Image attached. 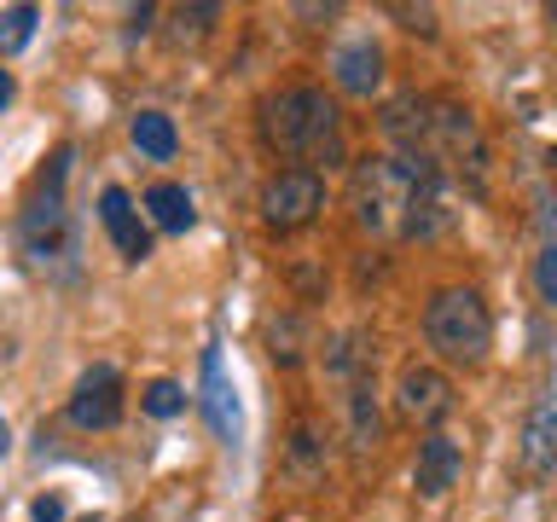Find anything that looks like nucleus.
I'll use <instances>...</instances> for the list:
<instances>
[{
  "instance_id": "1",
  "label": "nucleus",
  "mask_w": 557,
  "mask_h": 522,
  "mask_svg": "<svg viewBox=\"0 0 557 522\" xmlns=\"http://www.w3.org/2000/svg\"><path fill=\"white\" fill-rule=\"evenodd\" d=\"M261 139L278 157H296V163H343V116L320 87H285V94L261 99Z\"/></svg>"
},
{
  "instance_id": "2",
  "label": "nucleus",
  "mask_w": 557,
  "mask_h": 522,
  "mask_svg": "<svg viewBox=\"0 0 557 522\" xmlns=\"http://www.w3.org/2000/svg\"><path fill=\"white\" fill-rule=\"evenodd\" d=\"M430 181V163L424 157H400V151H377L355 163V181H348V203H355V221L360 233L372 238H407V221H412V203Z\"/></svg>"
},
{
  "instance_id": "3",
  "label": "nucleus",
  "mask_w": 557,
  "mask_h": 522,
  "mask_svg": "<svg viewBox=\"0 0 557 522\" xmlns=\"http://www.w3.org/2000/svg\"><path fill=\"white\" fill-rule=\"evenodd\" d=\"M70 163H76V151L59 146L52 151V163L41 169V181H35L24 215H17V244H24L29 268H64L70 256H76V226H70V209H64V181H70Z\"/></svg>"
},
{
  "instance_id": "4",
  "label": "nucleus",
  "mask_w": 557,
  "mask_h": 522,
  "mask_svg": "<svg viewBox=\"0 0 557 522\" xmlns=\"http://www.w3.org/2000/svg\"><path fill=\"white\" fill-rule=\"evenodd\" d=\"M424 343L447 365H482L494 348V313L470 285H447L424 302Z\"/></svg>"
},
{
  "instance_id": "5",
  "label": "nucleus",
  "mask_w": 557,
  "mask_h": 522,
  "mask_svg": "<svg viewBox=\"0 0 557 522\" xmlns=\"http://www.w3.org/2000/svg\"><path fill=\"white\" fill-rule=\"evenodd\" d=\"M424 163L435 174H447L465 191H487V139L470 116V104L459 99H430V134H424Z\"/></svg>"
},
{
  "instance_id": "6",
  "label": "nucleus",
  "mask_w": 557,
  "mask_h": 522,
  "mask_svg": "<svg viewBox=\"0 0 557 522\" xmlns=\"http://www.w3.org/2000/svg\"><path fill=\"white\" fill-rule=\"evenodd\" d=\"M325 209V181L313 169H278L261 186V221L273 233H302V226Z\"/></svg>"
},
{
  "instance_id": "7",
  "label": "nucleus",
  "mask_w": 557,
  "mask_h": 522,
  "mask_svg": "<svg viewBox=\"0 0 557 522\" xmlns=\"http://www.w3.org/2000/svg\"><path fill=\"white\" fill-rule=\"evenodd\" d=\"M395 412L418 430H442L447 412H453L447 372H435V365H407V372L395 377Z\"/></svg>"
},
{
  "instance_id": "8",
  "label": "nucleus",
  "mask_w": 557,
  "mask_h": 522,
  "mask_svg": "<svg viewBox=\"0 0 557 522\" xmlns=\"http://www.w3.org/2000/svg\"><path fill=\"white\" fill-rule=\"evenodd\" d=\"M70 424L76 430H116L122 424V377L116 365H87L70 389Z\"/></svg>"
},
{
  "instance_id": "9",
  "label": "nucleus",
  "mask_w": 557,
  "mask_h": 522,
  "mask_svg": "<svg viewBox=\"0 0 557 522\" xmlns=\"http://www.w3.org/2000/svg\"><path fill=\"white\" fill-rule=\"evenodd\" d=\"M99 221H104V233H111L122 261H146L151 256V233H146V221H139V209H134V198L122 186L99 191Z\"/></svg>"
},
{
  "instance_id": "10",
  "label": "nucleus",
  "mask_w": 557,
  "mask_h": 522,
  "mask_svg": "<svg viewBox=\"0 0 557 522\" xmlns=\"http://www.w3.org/2000/svg\"><path fill=\"white\" fill-rule=\"evenodd\" d=\"M459 442H453L447 430H430L424 442H418V464H412V487L418 499H442L453 482H459Z\"/></svg>"
},
{
  "instance_id": "11",
  "label": "nucleus",
  "mask_w": 557,
  "mask_h": 522,
  "mask_svg": "<svg viewBox=\"0 0 557 522\" xmlns=\"http://www.w3.org/2000/svg\"><path fill=\"white\" fill-rule=\"evenodd\" d=\"M377 128L383 139H389V151L400 157H424V134H430V99L424 94H400L383 104V116H377Z\"/></svg>"
},
{
  "instance_id": "12",
  "label": "nucleus",
  "mask_w": 557,
  "mask_h": 522,
  "mask_svg": "<svg viewBox=\"0 0 557 522\" xmlns=\"http://www.w3.org/2000/svg\"><path fill=\"white\" fill-rule=\"evenodd\" d=\"M517 459H522V476H534V482L557 470V395H546V400H540V407L529 412Z\"/></svg>"
},
{
  "instance_id": "13",
  "label": "nucleus",
  "mask_w": 557,
  "mask_h": 522,
  "mask_svg": "<svg viewBox=\"0 0 557 522\" xmlns=\"http://www.w3.org/2000/svg\"><path fill=\"white\" fill-rule=\"evenodd\" d=\"M203 412H209V430H215L221 442H238V430H244L238 389H233V377H226V365H221L215 348L203 355Z\"/></svg>"
},
{
  "instance_id": "14",
  "label": "nucleus",
  "mask_w": 557,
  "mask_h": 522,
  "mask_svg": "<svg viewBox=\"0 0 557 522\" xmlns=\"http://www.w3.org/2000/svg\"><path fill=\"white\" fill-rule=\"evenodd\" d=\"M331 76H337L343 94L372 99L377 82H383V52H377V41H348V47H337V59H331Z\"/></svg>"
},
{
  "instance_id": "15",
  "label": "nucleus",
  "mask_w": 557,
  "mask_h": 522,
  "mask_svg": "<svg viewBox=\"0 0 557 522\" xmlns=\"http://www.w3.org/2000/svg\"><path fill=\"white\" fill-rule=\"evenodd\" d=\"M325 464H331L325 430L313 424V418H296V424H290V442H285V470H290L296 482H320Z\"/></svg>"
},
{
  "instance_id": "16",
  "label": "nucleus",
  "mask_w": 557,
  "mask_h": 522,
  "mask_svg": "<svg viewBox=\"0 0 557 522\" xmlns=\"http://www.w3.org/2000/svg\"><path fill=\"white\" fill-rule=\"evenodd\" d=\"M377 430H383V418H377V389H372V377L348 383V442H355L360 452H372V447H377Z\"/></svg>"
},
{
  "instance_id": "17",
  "label": "nucleus",
  "mask_w": 557,
  "mask_h": 522,
  "mask_svg": "<svg viewBox=\"0 0 557 522\" xmlns=\"http://www.w3.org/2000/svg\"><path fill=\"white\" fill-rule=\"evenodd\" d=\"M325 372H337V377H348V383L372 377V337H366V331H343V337H331Z\"/></svg>"
},
{
  "instance_id": "18",
  "label": "nucleus",
  "mask_w": 557,
  "mask_h": 522,
  "mask_svg": "<svg viewBox=\"0 0 557 522\" xmlns=\"http://www.w3.org/2000/svg\"><path fill=\"white\" fill-rule=\"evenodd\" d=\"M146 215L163 226V233H186V226H191V191L174 186V181H157L146 191Z\"/></svg>"
},
{
  "instance_id": "19",
  "label": "nucleus",
  "mask_w": 557,
  "mask_h": 522,
  "mask_svg": "<svg viewBox=\"0 0 557 522\" xmlns=\"http://www.w3.org/2000/svg\"><path fill=\"white\" fill-rule=\"evenodd\" d=\"M134 146L151 157V163H169L174 151H181V134H174V122L163 111H139L134 116Z\"/></svg>"
},
{
  "instance_id": "20",
  "label": "nucleus",
  "mask_w": 557,
  "mask_h": 522,
  "mask_svg": "<svg viewBox=\"0 0 557 522\" xmlns=\"http://www.w3.org/2000/svg\"><path fill=\"white\" fill-rule=\"evenodd\" d=\"M35 24H41V12H35V7H7V12H0V59L24 52L29 35H35Z\"/></svg>"
},
{
  "instance_id": "21",
  "label": "nucleus",
  "mask_w": 557,
  "mask_h": 522,
  "mask_svg": "<svg viewBox=\"0 0 557 522\" xmlns=\"http://www.w3.org/2000/svg\"><path fill=\"white\" fill-rule=\"evenodd\" d=\"M215 17H221V7H174V29H169V41H174V47H198Z\"/></svg>"
},
{
  "instance_id": "22",
  "label": "nucleus",
  "mask_w": 557,
  "mask_h": 522,
  "mask_svg": "<svg viewBox=\"0 0 557 522\" xmlns=\"http://www.w3.org/2000/svg\"><path fill=\"white\" fill-rule=\"evenodd\" d=\"M302 320H296V313H285V320H278L273 325V360L278 365H296V360H302Z\"/></svg>"
},
{
  "instance_id": "23",
  "label": "nucleus",
  "mask_w": 557,
  "mask_h": 522,
  "mask_svg": "<svg viewBox=\"0 0 557 522\" xmlns=\"http://www.w3.org/2000/svg\"><path fill=\"white\" fill-rule=\"evenodd\" d=\"M181 407H186V389H181V383H169V377L146 383V412H151V418H174Z\"/></svg>"
},
{
  "instance_id": "24",
  "label": "nucleus",
  "mask_w": 557,
  "mask_h": 522,
  "mask_svg": "<svg viewBox=\"0 0 557 522\" xmlns=\"http://www.w3.org/2000/svg\"><path fill=\"white\" fill-rule=\"evenodd\" d=\"M534 290L546 308H557V244H546V250L534 256Z\"/></svg>"
},
{
  "instance_id": "25",
  "label": "nucleus",
  "mask_w": 557,
  "mask_h": 522,
  "mask_svg": "<svg viewBox=\"0 0 557 522\" xmlns=\"http://www.w3.org/2000/svg\"><path fill=\"white\" fill-rule=\"evenodd\" d=\"M389 17H400V29L435 35V12H430V7H389Z\"/></svg>"
},
{
  "instance_id": "26",
  "label": "nucleus",
  "mask_w": 557,
  "mask_h": 522,
  "mask_svg": "<svg viewBox=\"0 0 557 522\" xmlns=\"http://www.w3.org/2000/svg\"><path fill=\"white\" fill-rule=\"evenodd\" d=\"M29 517H35V522H64V499H52V494H47V499H35V505H29Z\"/></svg>"
},
{
  "instance_id": "27",
  "label": "nucleus",
  "mask_w": 557,
  "mask_h": 522,
  "mask_svg": "<svg viewBox=\"0 0 557 522\" xmlns=\"http://www.w3.org/2000/svg\"><path fill=\"white\" fill-rule=\"evenodd\" d=\"M12 104V70H0V111Z\"/></svg>"
},
{
  "instance_id": "28",
  "label": "nucleus",
  "mask_w": 557,
  "mask_h": 522,
  "mask_svg": "<svg viewBox=\"0 0 557 522\" xmlns=\"http://www.w3.org/2000/svg\"><path fill=\"white\" fill-rule=\"evenodd\" d=\"M7 447H12V430H7V418H0V459H7Z\"/></svg>"
},
{
  "instance_id": "29",
  "label": "nucleus",
  "mask_w": 557,
  "mask_h": 522,
  "mask_svg": "<svg viewBox=\"0 0 557 522\" xmlns=\"http://www.w3.org/2000/svg\"><path fill=\"white\" fill-rule=\"evenodd\" d=\"M552 24H557V7H552Z\"/></svg>"
},
{
  "instance_id": "30",
  "label": "nucleus",
  "mask_w": 557,
  "mask_h": 522,
  "mask_svg": "<svg viewBox=\"0 0 557 522\" xmlns=\"http://www.w3.org/2000/svg\"><path fill=\"white\" fill-rule=\"evenodd\" d=\"M290 522H302V517H290Z\"/></svg>"
}]
</instances>
